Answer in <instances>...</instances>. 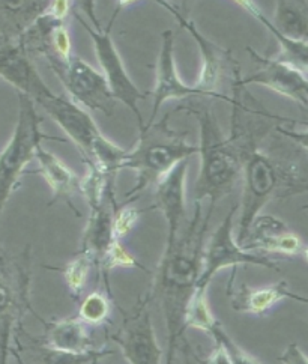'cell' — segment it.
Here are the masks:
<instances>
[{"mask_svg": "<svg viewBox=\"0 0 308 364\" xmlns=\"http://www.w3.org/2000/svg\"><path fill=\"white\" fill-rule=\"evenodd\" d=\"M253 59L258 62L259 70L246 79L236 80L241 86L260 85L274 92L299 102L302 107H308V74L295 65L278 58H265L251 47L247 48Z\"/></svg>", "mask_w": 308, "mask_h": 364, "instance_id": "cell-11", "label": "cell"}, {"mask_svg": "<svg viewBox=\"0 0 308 364\" xmlns=\"http://www.w3.org/2000/svg\"><path fill=\"white\" fill-rule=\"evenodd\" d=\"M9 353L16 357V360H17V363L18 364H29V363H26V360L21 357V353L18 349H16V348H9Z\"/></svg>", "mask_w": 308, "mask_h": 364, "instance_id": "cell-36", "label": "cell"}, {"mask_svg": "<svg viewBox=\"0 0 308 364\" xmlns=\"http://www.w3.org/2000/svg\"><path fill=\"white\" fill-rule=\"evenodd\" d=\"M45 59L75 104L89 113L101 112L107 116L113 114L116 100L113 98L111 90L99 70L75 56L67 62L53 58Z\"/></svg>", "mask_w": 308, "mask_h": 364, "instance_id": "cell-8", "label": "cell"}, {"mask_svg": "<svg viewBox=\"0 0 308 364\" xmlns=\"http://www.w3.org/2000/svg\"><path fill=\"white\" fill-rule=\"evenodd\" d=\"M302 255H304V257L307 259V262H308V247H304V250H302Z\"/></svg>", "mask_w": 308, "mask_h": 364, "instance_id": "cell-37", "label": "cell"}, {"mask_svg": "<svg viewBox=\"0 0 308 364\" xmlns=\"http://www.w3.org/2000/svg\"><path fill=\"white\" fill-rule=\"evenodd\" d=\"M92 268H95L92 257L82 252L77 253L65 267H62L60 271L63 272L68 288L75 298L82 295Z\"/></svg>", "mask_w": 308, "mask_h": 364, "instance_id": "cell-25", "label": "cell"}, {"mask_svg": "<svg viewBox=\"0 0 308 364\" xmlns=\"http://www.w3.org/2000/svg\"><path fill=\"white\" fill-rule=\"evenodd\" d=\"M18 95V116L11 140L0 152V214L18 186L24 168L35 160L36 148L44 140L65 141L63 139L51 137L41 132V116L38 114L35 104L23 94Z\"/></svg>", "mask_w": 308, "mask_h": 364, "instance_id": "cell-6", "label": "cell"}, {"mask_svg": "<svg viewBox=\"0 0 308 364\" xmlns=\"http://www.w3.org/2000/svg\"><path fill=\"white\" fill-rule=\"evenodd\" d=\"M111 296L104 292H92L83 298L79 318L86 325H101L109 321L111 311Z\"/></svg>", "mask_w": 308, "mask_h": 364, "instance_id": "cell-24", "label": "cell"}, {"mask_svg": "<svg viewBox=\"0 0 308 364\" xmlns=\"http://www.w3.org/2000/svg\"><path fill=\"white\" fill-rule=\"evenodd\" d=\"M72 2H75L77 8H79L86 16L87 21H91V26L94 29L97 31L102 29L99 18L97 16V0H72Z\"/></svg>", "mask_w": 308, "mask_h": 364, "instance_id": "cell-32", "label": "cell"}, {"mask_svg": "<svg viewBox=\"0 0 308 364\" xmlns=\"http://www.w3.org/2000/svg\"><path fill=\"white\" fill-rule=\"evenodd\" d=\"M136 2H138V0H118V5H116V12H114V16H113L111 21L109 23V28H111V24H113V20H114V17H116V14H118V11H121V9H125L126 6H131V5H134Z\"/></svg>", "mask_w": 308, "mask_h": 364, "instance_id": "cell-35", "label": "cell"}, {"mask_svg": "<svg viewBox=\"0 0 308 364\" xmlns=\"http://www.w3.org/2000/svg\"><path fill=\"white\" fill-rule=\"evenodd\" d=\"M16 306V292L11 288V284L0 277V319L5 325H11L9 315Z\"/></svg>", "mask_w": 308, "mask_h": 364, "instance_id": "cell-28", "label": "cell"}, {"mask_svg": "<svg viewBox=\"0 0 308 364\" xmlns=\"http://www.w3.org/2000/svg\"><path fill=\"white\" fill-rule=\"evenodd\" d=\"M0 77L45 110L79 149L86 164H95L109 176H116L122 171L126 149L102 134L87 110L47 86L18 40L6 41L0 47Z\"/></svg>", "mask_w": 308, "mask_h": 364, "instance_id": "cell-1", "label": "cell"}, {"mask_svg": "<svg viewBox=\"0 0 308 364\" xmlns=\"http://www.w3.org/2000/svg\"><path fill=\"white\" fill-rule=\"evenodd\" d=\"M242 155V198L239 205L238 244L246 241L254 218L273 199H287L308 191V155L301 149L265 151L248 127L230 133Z\"/></svg>", "mask_w": 308, "mask_h": 364, "instance_id": "cell-2", "label": "cell"}, {"mask_svg": "<svg viewBox=\"0 0 308 364\" xmlns=\"http://www.w3.org/2000/svg\"><path fill=\"white\" fill-rule=\"evenodd\" d=\"M302 210H308V205H305V206L302 208Z\"/></svg>", "mask_w": 308, "mask_h": 364, "instance_id": "cell-38", "label": "cell"}, {"mask_svg": "<svg viewBox=\"0 0 308 364\" xmlns=\"http://www.w3.org/2000/svg\"><path fill=\"white\" fill-rule=\"evenodd\" d=\"M216 319L212 314L209 301H208V291L194 289L189 301L187 304L184 325L187 328H194L208 333L212 330Z\"/></svg>", "mask_w": 308, "mask_h": 364, "instance_id": "cell-22", "label": "cell"}, {"mask_svg": "<svg viewBox=\"0 0 308 364\" xmlns=\"http://www.w3.org/2000/svg\"><path fill=\"white\" fill-rule=\"evenodd\" d=\"M172 113L160 122H152L140 129L136 146L126 151L121 168H130L137 175L134 187L125 193L123 205H130L146 188L158 182L184 160L199 154V146L187 140L188 132H177L170 127Z\"/></svg>", "mask_w": 308, "mask_h": 364, "instance_id": "cell-5", "label": "cell"}, {"mask_svg": "<svg viewBox=\"0 0 308 364\" xmlns=\"http://www.w3.org/2000/svg\"><path fill=\"white\" fill-rule=\"evenodd\" d=\"M209 334L212 336V339L215 342L221 343L224 346L232 364H262L260 361H258L254 357H251L248 353H246V350H243L239 345H236L235 341L226 333V330L223 328V325L218 321L212 327V330L209 331Z\"/></svg>", "mask_w": 308, "mask_h": 364, "instance_id": "cell-26", "label": "cell"}, {"mask_svg": "<svg viewBox=\"0 0 308 364\" xmlns=\"http://www.w3.org/2000/svg\"><path fill=\"white\" fill-rule=\"evenodd\" d=\"M243 249L254 253H275L297 256L302 253L304 245L298 235L289 230L283 220L273 215H258L241 244Z\"/></svg>", "mask_w": 308, "mask_h": 364, "instance_id": "cell-15", "label": "cell"}, {"mask_svg": "<svg viewBox=\"0 0 308 364\" xmlns=\"http://www.w3.org/2000/svg\"><path fill=\"white\" fill-rule=\"evenodd\" d=\"M29 353L33 354V364H102V358L111 355L113 350L92 348L84 353H70L35 342L29 348Z\"/></svg>", "mask_w": 308, "mask_h": 364, "instance_id": "cell-20", "label": "cell"}, {"mask_svg": "<svg viewBox=\"0 0 308 364\" xmlns=\"http://www.w3.org/2000/svg\"><path fill=\"white\" fill-rule=\"evenodd\" d=\"M116 206L118 203L114 199V193H110L106 200L89 206L91 214H89L87 225L83 232L80 252L92 257L97 269L109 247L116 240L113 233V217Z\"/></svg>", "mask_w": 308, "mask_h": 364, "instance_id": "cell-16", "label": "cell"}, {"mask_svg": "<svg viewBox=\"0 0 308 364\" xmlns=\"http://www.w3.org/2000/svg\"><path fill=\"white\" fill-rule=\"evenodd\" d=\"M177 350L181 353L182 364H204V360L200 358L196 350L192 349V346H191L189 341L185 337V334L181 337V341H179V343H177L176 354H177Z\"/></svg>", "mask_w": 308, "mask_h": 364, "instance_id": "cell-33", "label": "cell"}, {"mask_svg": "<svg viewBox=\"0 0 308 364\" xmlns=\"http://www.w3.org/2000/svg\"><path fill=\"white\" fill-rule=\"evenodd\" d=\"M77 20L80 21V24L84 28V31L89 33L94 44V51L97 60L99 63V71L104 75V79L111 90V95L116 101H121L125 107L130 109L134 116L136 121L138 124V132L140 129L145 128V121L142 112L138 109V101L146 100L148 94L142 92L136 83L133 82V79L128 74L123 60L119 55L118 47L114 44L113 38L110 35V29L107 26V29H101L97 31L94 29L91 24H87L86 20H83L79 14H75Z\"/></svg>", "mask_w": 308, "mask_h": 364, "instance_id": "cell-9", "label": "cell"}, {"mask_svg": "<svg viewBox=\"0 0 308 364\" xmlns=\"http://www.w3.org/2000/svg\"><path fill=\"white\" fill-rule=\"evenodd\" d=\"M230 2H233V4H236L238 6H241L242 9H246V11L248 12V14H250L251 17H254L258 21L265 16L263 12L259 9V6L255 5L254 0H230Z\"/></svg>", "mask_w": 308, "mask_h": 364, "instance_id": "cell-34", "label": "cell"}, {"mask_svg": "<svg viewBox=\"0 0 308 364\" xmlns=\"http://www.w3.org/2000/svg\"><path fill=\"white\" fill-rule=\"evenodd\" d=\"M189 160L179 163L172 172L167 173L155 186V205L167 222V241L164 252L172 250L182 223L185 222L187 205H185V182Z\"/></svg>", "mask_w": 308, "mask_h": 364, "instance_id": "cell-13", "label": "cell"}, {"mask_svg": "<svg viewBox=\"0 0 308 364\" xmlns=\"http://www.w3.org/2000/svg\"><path fill=\"white\" fill-rule=\"evenodd\" d=\"M140 215H142V213L136 210V208H131L130 205H122L119 208L116 206V210H114V217H113L114 238L116 240L125 238L137 225Z\"/></svg>", "mask_w": 308, "mask_h": 364, "instance_id": "cell-27", "label": "cell"}, {"mask_svg": "<svg viewBox=\"0 0 308 364\" xmlns=\"http://www.w3.org/2000/svg\"><path fill=\"white\" fill-rule=\"evenodd\" d=\"M152 2H155L157 5L169 11L170 14L176 18V21L181 24V28L185 29L192 36V40L197 43L200 55L203 58V67L200 70L199 80L194 86L200 90L203 97H214V98L229 102L230 98L226 95L218 94V90H216L218 83H220V79H221V74H223V63L226 59V51L218 47L216 44H214L212 41H209L207 36L202 35L199 32V29L196 28V24L191 20H188L185 16H182L181 12L177 11V8L169 2V0H152Z\"/></svg>", "mask_w": 308, "mask_h": 364, "instance_id": "cell-14", "label": "cell"}, {"mask_svg": "<svg viewBox=\"0 0 308 364\" xmlns=\"http://www.w3.org/2000/svg\"><path fill=\"white\" fill-rule=\"evenodd\" d=\"M298 124H302V125L308 127V121L298 122ZM274 129L280 136L289 139L292 143H295V145H297L298 148H301L308 155V129H305V132H297V129L285 128V127H281V125H275Z\"/></svg>", "mask_w": 308, "mask_h": 364, "instance_id": "cell-29", "label": "cell"}, {"mask_svg": "<svg viewBox=\"0 0 308 364\" xmlns=\"http://www.w3.org/2000/svg\"><path fill=\"white\" fill-rule=\"evenodd\" d=\"M238 206H232L223 222L215 229L211 238L204 242L202 271L196 284V289L208 291L214 277L224 268L239 265H258L266 269L280 271V267L266 255L248 252L243 249L233 237V223Z\"/></svg>", "mask_w": 308, "mask_h": 364, "instance_id": "cell-7", "label": "cell"}, {"mask_svg": "<svg viewBox=\"0 0 308 364\" xmlns=\"http://www.w3.org/2000/svg\"><path fill=\"white\" fill-rule=\"evenodd\" d=\"M192 114L200 128V172L194 186V203L209 200L208 214L212 215L216 203L232 193L242 178V155L236 143L226 137L208 107L184 106Z\"/></svg>", "mask_w": 308, "mask_h": 364, "instance_id": "cell-4", "label": "cell"}, {"mask_svg": "<svg viewBox=\"0 0 308 364\" xmlns=\"http://www.w3.org/2000/svg\"><path fill=\"white\" fill-rule=\"evenodd\" d=\"M114 268H137V269H143L145 272H149L142 264H140L137 259L128 252L125 247L122 245L121 240H114L111 242V245L109 247L107 253L102 257V261L98 267V272L104 277V283H106V292L110 295V284L107 282L110 271H113Z\"/></svg>", "mask_w": 308, "mask_h": 364, "instance_id": "cell-23", "label": "cell"}, {"mask_svg": "<svg viewBox=\"0 0 308 364\" xmlns=\"http://www.w3.org/2000/svg\"><path fill=\"white\" fill-rule=\"evenodd\" d=\"M50 0H0V16L11 24L14 40L41 17Z\"/></svg>", "mask_w": 308, "mask_h": 364, "instance_id": "cell-21", "label": "cell"}, {"mask_svg": "<svg viewBox=\"0 0 308 364\" xmlns=\"http://www.w3.org/2000/svg\"><path fill=\"white\" fill-rule=\"evenodd\" d=\"M230 304L235 311L250 315H265L277 303L283 300H293L302 304H308V296L295 294L289 289L287 282H278L265 288H251L248 284H241L239 289H227Z\"/></svg>", "mask_w": 308, "mask_h": 364, "instance_id": "cell-17", "label": "cell"}, {"mask_svg": "<svg viewBox=\"0 0 308 364\" xmlns=\"http://www.w3.org/2000/svg\"><path fill=\"white\" fill-rule=\"evenodd\" d=\"M278 361L283 364H308V355L299 348L298 343L292 342L285 353L278 357Z\"/></svg>", "mask_w": 308, "mask_h": 364, "instance_id": "cell-31", "label": "cell"}, {"mask_svg": "<svg viewBox=\"0 0 308 364\" xmlns=\"http://www.w3.org/2000/svg\"><path fill=\"white\" fill-rule=\"evenodd\" d=\"M152 113L146 125L155 121L157 114L163 104L170 100H182L188 97H203V94L196 86L187 85L179 77L176 59H175V33L173 31H164L161 33V48L157 62L155 87L152 92Z\"/></svg>", "mask_w": 308, "mask_h": 364, "instance_id": "cell-12", "label": "cell"}, {"mask_svg": "<svg viewBox=\"0 0 308 364\" xmlns=\"http://www.w3.org/2000/svg\"><path fill=\"white\" fill-rule=\"evenodd\" d=\"M45 334L41 343L70 353H84L95 348L87 325L79 318H63L45 323Z\"/></svg>", "mask_w": 308, "mask_h": 364, "instance_id": "cell-19", "label": "cell"}, {"mask_svg": "<svg viewBox=\"0 0 308 364\" xmlns=\"http://www.w3.org/2000/svg\"><path fill=\"white\" fill-rule=\"evenodd\" d=\"M71 0H50L44 16L55 20L57 23H65L67 17L70 16Z\"/></svg>", "mask_w": 308, "mask_h": 364, "instance_id": "cell-30", "label": "cell"}, {"mask_svg": "<svg viewBox=\"0 0 308 364\" xmlns=\"http://www.w3.org/2000/svg\"><path fill=\"white\" fill-rule=\"evenodd\" d=\"M150 303V296L146 294L131 311L121 310L123 322L119 331L110 336L128 364H163V348L152 323Z\"/></svg>", "mask_w": 308, "mask_h": 364, "instance_id": "cell-10", "label": "cell"}, {"mask_svg": "<svg viewBox=\"0 0 308 364\" xmlns=\"http://www.w3.org/2000/svg\"><path fill=\"white\" fill-rule=\"evenodd\" d=\"M35 160L40 164L38 172L43 175L51 188V193H53V199H51L50 205L63 200L70 205L75 215H80L72 203V196L74 194H82V178L43 145L36 148Z\"/></svg>", "mask_w": 308, "mask_h": 364, "instance_id": "cell-18", "label": "cell"}, {"mask_svg": "<svg viewBox=\"0 0 308 364\" xmlns=\"http://www.w3.org/2000/svg\"><path fill=\"white\" fill-rule=\"evenodd\" d=\"M209 222L211 215L202 217V205L194 203L191 222L179 233L172 250L164 252L158 269L153 272L152 289L148 294L163 307L167 327L165 364L175 363L177 343L185 334V310L202 271Z\"/></svg>", "mask_w": 308, "mask_h": 364, "instance_id": "cell-3", "label": "cell"}]
</instances>
